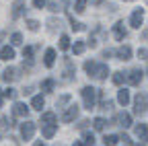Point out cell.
I'll return each instance as SVG.
<instances>
[{
  "label": "cell",
  "instance_id": "484cf974",
  "mask_svg": "<svg viewBox=\"0 0 148 146\" xmlns=\"http://www.w3.org/2000/svg\"><path fill=\"white\" fill-rule=\"evenodd\" d=\"M41 123H58V121H56V113H51V111L43 113L41 115Z\"/></svg>",
  "mask_w": 148,
  "mask_h": 146
},
{
  "label": "cell",
  "instance_id": "f546056e",
  "mask_svg": "<svg viewBox=\"0 0 148 146\" xmlns=\"http://www.w3.org/2000/svg\"><path fill=\"white\" fill-rule=\"evenodd\" d=\"M70 27H72V31H84V25L74 21V16H70Z\"/></svg>",
  "mask_w": 148,
  "mask_h": 146
},
{
  "label": "cell",
  "instance_id": "d6986e66",
  "mask_svg": "<svg viewBox=\"0 0 148 146\" xmlns=\"http://www.w3.org/2000/svg\"><path fill=\"white\" fill-rule=\"evenodd\" d=\"M56 132H58V123H43V136L51 138Z\"/></svg>",
  "mask_w": 148,
  "mask_h": 146
},
{
  "label": "cell",
  "instance_id": "e575fe53",
  "mask_svg": "<svg viewBox=\"0 0 148 146\" xmlns=\"http://www.w3.org/2000/svg\"><path fill=\"white\" fill-rule=\"evenodd\" d=\"M33 51H35V49L27 45V47L23 49V58H25V60H31V58H33Z\"/></svg>",
  "mask_w": 148,
  "mask_h": 146
},
{
  "label": "cell",
  "instance_id": "7bdbcfd3",
  "mask_svg": "<svg viewBox=\"0 0 148 146\" xmlns=\"http://www.w3.org/2000/svg\"><path fill=\"white\" fill-rule=\"evenodd\" d=\"M33 146H45V144H43V142H39V140H37V142H35Z\"/></svg>",
  "mask_w": 148,
  "mask_h": 146
},
{
  "label": "cell",
  "instance_id": "b9f144b4",
  "mask_svg": "<svg viewBox=\"0 0 148 146\" xmlns=\"http://www.w3.org/2000/svg\"><path fill=\"white\" fill-rule=\"evenodd\" d=\"M2 103H4V93L0 90V107H2Z\"/></svg>",
  "mask_w": 148,
  "mask_h": 146
},
{
  "label": "cell",
  "instance_id": "1f68e13d",
  "mask_svg": "<svg viewBox=\"0 0 148 146\" xmlns=\"http://www.w3.org/2000/svg\"><path fill=\"white\" fill-rule=\"evenodd\" d=\"M47 29H49V33H56V29H60V21L49 19V21H47Z\"/></svg>",
  "mask_w": 148,
  "mask_h": 146
},
{
  "label": "cell",
  "instance_id": "9c48e42d",
  "mask_svg": "<svg viewBox=\"0 0 148 146\" xmlns=\"http://www.w3.org/2000/svg\"><path fill=\"white\" fill-rule=\"evenodd\" d=\"M107 74H109V66L107 64H97V68H95V76L97 80H105L107 78Z\"/></svg>",
  "mask_w": 148,
  "mask_h": 146
},
{
  "label": "cell",
  "instance_id": "d6a6232c",
  "mask_svg": "<svg viewBox=\"0 0 148 146\" xmlns=\"http://www.w3.org/2000/svg\"><path fill=\"white\" fill-rule=\"evenodd\" d=\"M86 2H88V0H76V4H74V10H76V12H84Z\"/></svg>",
  "mask_w": 148,
  "mask_h": 146
},
{
  "label": "cell",
  "instance_id": "e0dca14e",
  "mask_svg": "<svg viewBox=\"0 0 148 146\" xmlns=\"http://www.w3.org/2000/svg\"><path fill=\"white\" fill-rule=\"evenodd\" d=\"M2 78H4L6 82L16 80V78H18V72H16V68H6V70H4V74H2Z\"/></svg>",
  "mask_w": 148,
  "mask_h": 146
},
{
  "label": "cell",
  "instance_id": "5bb4252c",
  "mask_svg": "<svg viewBox=\"0 0 148 146\" xmlns=\"http://www.w3.org/2000/svg\"><path fill=\"white\" fill-rule=\"evenodd\" d=\"M113 35H115V39H117V41H121L125 35H127V31H125L123 23H115V25H113Z\"/></svg>",
  "mask_w": 148,
  "mask_h": 146
},
{
  "label": "cell",
  "instance_id": "ffe728a7",
  "mask_svg": "<svg viewBox=\"0 0 148 146\" xmlns=\"http://www.w3.org/2000/svg\"><path fill=\"white\" fill-rule=\"evenodd\" d=\"M117 119H119V125L121 127H130V125H132V117H130V113H125V111H121L117 115Z\"/></svg>",
  "mask_w": 148,
  "mask_h": 146
},
{
  "label": "cell",
  "instance_id": "8d00e7d4",
  "mask_svg": "<svg viewBox=\"0 0 148 146\" xmlns=\"http://www.w3.org/2000/svg\"><path fill=\"white\" fill-rule=\"evenodd\" d=\"M27 27H29V31H37V29H39V23L33 21V19H29L27 21Z\"/></svg>",
  "mask_w": 148,
  "mask_h": 146
},
{
  "label": "cell",
  "instance_id": "7402d4cb",
  "mask_svg": "<svg viewBox=\"0 0 148 146\" xmlns=\"http://www.w3.org/2000/svg\"><path fill=\"white\" fill-rule=\"evenodd\" d=\"M74 76V64H72V60L70 58H66V70H64V78L66 80H70Z\"/></svg>",
  "mask_w": 148,
  "mask_h": 146
},
{
  "label": "cell",
  "instance_id": "74e56055",
  "mask_svg": "<svg viewBox=\"0 0 148 146\" xmlns=\"http://www.w3.org/2000/svg\"><path fill=\"white\" fill-rule=\"evenodd\" d=\"M4 97H6V99H14V97H16V90H14V88H10V86H8V88H6V90H4Z\"/></svg>",
  "mask_w": 148,
  "mask_h": 146
},
{
  "label": "cell",
  "instance_id": "4316f807",
  "mask_svg": "<svg viewBox=\"0 0 148 146\" xmlns=\"http://www.w3.org/2000/svg\"><path fill=\"white\" fill-rule=\"evenodd\" d=\"M103 142H105V146H115V144L119 142V138H117L115 134H109V136L103 138Z\"/></svg>",
  "mask_w": 148,
  "mask_h": 146
},
{
  "label": "cell",
  "instance_id": "ab89813d",
  "mask_svg": "<svg viewBox=\"0 0 148 146\" xmlns=\"http://www.w3.org/2000/svg\"><path fill=\"white\" fill-rule=\"evenodd\" d=\"M33 6L35 8H43L45 6V0H33Z\"/></svg>",
  "mask_w": 148,
  "mask_h": 146
},
{
  "label": "cell",
  "instance_id": "f1b7e54d",
  "mask_svg": "<svg viewBox=\"0 0 148 146\" xmlns=\"http://www.w3.org/2000/svg\"><path fill=\"white\" fill-rule=\"evenodd\" d=\"M68 47H70V37H68V35H62V37H60V49L66 51Z\"/></svg>",
  "mask_w": 148,
  "mask_h": 146
},
{
  "label": "cell",
  "instance_id": "ba28073f",
  "mask_svg": "<svg viewBox=\"0 0 148 146\" xmlns=\"http://www.w3.org/2000/svg\"><path fill=\"white\" fill-rule=\"evenodd\" d=\"M146 111V97L144 95H138L136 99H134V113H144Z\"/></svg>",
  "mask_w": 148,
  "mask_h": 146
},
{
  "label": "cell",
  "instance_id": "44dd1931",
  "mask_svg": "<svg viewBox=\"0 0 148 146\" xmlns=\"http://www.w3.org/2000/svg\"><path fill=\"white\" fill-rule=\"evenodd\" d=\"M47 8H49L51 12H60V10H64V4H62V0H49V2H47Z\"/></svg>",
  "mask_w": 148,
  "mask_h": 146
},
{
  "label": "cell",
  "instance_id": "ac0fdd59",
  "mask_svg": "<svg viewBox=\"0 0 148 146\" xmlns=\"http://www.w3.org/2000/svg\"><path fill=\"white\" fill-rule=\"evenodd\" d=\"M117 101H119V105H127L130 103V90L127 88H119V93H117Z\"/></svg>",
  "mask_w": 148,
  "mask_h": 146
},
{
  "label": "cell",
  "instance_id": "83f0119b",
  "mask_svg": "<svg viewBox=\"0 0 148 146\" xmlns=\"http://www.w3.org/2000/svg\"><path fill=\"white\" fill-rule=\"evenodd\" d=\"M95 68H97V64H95V62H90V60H86V62H84V72H86L88 76L95 74Z\"/></svg>",
  "mask_w": 148,
  "mask_h": 146
},
{
  "label": "cell",
  "instance_id": "4fadbf2b",
  "mask_svg": "<svg viewBox=\"0 0 148 146\" xmlns=\"http://www.w3.org/2000/svg\"><path fill=\"white\" fill-rule=\"evenodd\" d=\"M134 132H136V136H138L142 142H148V127H146V123H138Z\"/></svg>",
  "mask_w": 148,
  "mask_h": 146
},
{
  "label": "cell",
  "instance_id": "f35d334b",
  "mask_svg": "<svg viewBox=\"0 0 148 146\" xmlns=\"http://www.w3.org/2000/svg\"><path fill=\"white\" fill-rule=\"evenodd\" d=\"M138 56H140L142 60H148V49H146V47H140V49H138Z\"/></svg>",
  "mask_w": 148,
  "mask_h": 146
},
{
  "label": "cell",
  "instance_id": "9a60e30c",
  "mask_svg": "<svg viewBox=\"0 0 148 146\" xmlns=\"http://www.w3.org/2000/svg\"><path fill=\"white\" fill-rule=\"evenodd\" d=\"M53 62H56V49H53V47H49V49H45L43 64H45L47 68H51V66H53Z\"/></svg>",
  "mask_w": 148,
  "mask_h": 146
},
{
  "label": "cell",
  "instance_id": "ee69618b",
  "mask_svg": "<svg viewBox=\"0 0 148 146\" xmlns=\"http://www.w3.org/2000/svg\"><path fill=\"white\" fill-rule=\"evenodd\" d=\"M74 146H84V144L82 142H74Z\"/></svg>",
  "mask_w": 148,
  "mask_h": 146
},
{
  "label": "cell",
  "instance_id": "cb8c5ba5",
  "mask_svg": "<svg viewBox=\"0 0 148 146\" xmlns=\"http://www.w3.org/2000/svg\"><path fill=\"white\" fill-rule=\"evenodd\" d=\"M105 123H107V121H105L103 117H95V119H92V127H95V130H97V132H101V130H105Z\"/></svg>",
  "mask_w": 148,
  "mask_h": 146
},
{
  "label": "cell",
  "instance_id": "603a6c76",
  "mask_svg": "<svg viewBox=\"0 0 148 146\" xmlns=\"http://www.w3.org/2000/svg\"><path fill=\"white\" fill-rule=\"evenodd\" d=\"M53 78H47V80H43L41 82V90H43V93H51V90H53Z\"/></svg>",
  "mask_w": 148,
  "mask_h": 146
},
{
  "label": "cell",
  "instance_id": "5b68a950",
  "mask_svg": "<svg viewBox=\"0 0 148 146\" xmlns=\"http://www.w3.org/2000/svg\"><path fill=\"white\" fill-rule=\"evenodd\" d=\"M76 117H78V107H76V105H70V107L66 109V111L62 113V121H66V123L74 121Z\"/></svg>",
  "mask_w": 148,
  "mask_h": 146
},
{
  "label": "cell",
  "instance_id": "277c9868",
  "mask_svg": "<svg viewBox=\"0 0 148 146\" xmlns=\"http://www.w3.org/2000/svg\"><path fill=\"white\" fill-rule=\"evenodd\" d=\"M33 134H35V123H33V121H25V123L21 125V136H23V140H31Z\"/></svg>",
  "mask_w": 148,
  "mask_h": 146
},
{
  "label": "cell",
  "instance_id": "d590c367",
  "mask_svg": "<svg viewBox=\"0 0 148 146\" xmlns=\"http://www.w3.org/2000/svg\"><path fill=\"white\" fill-rule=\"evenodd\" d=\"M84 144H86V146H92V144H95V136H92L90 132L84 134Z\"/></svg>",
  "mask_w": 148,
  "mask_h": 146
},
{
  "label": "cell",
  "instance_id": "3957f363",
  "mask_svg": "<svg viewBox=\"0 0 148 146\" xmlns=\"http://www.w3.org/2000/svg\"><path fill=\"white\" fill-rule=\"evenodd\" d=\"M142 21H144V10H142V8L134 10L132 16H130V25H132L134 29H140V27H142Z\"/></svg>",
  "mask_w": 148,
  "mask_h": 146
},
{
  "label": "cell",
  "instance_id": "6da1fadb",
  "mask_svg": "<svg viewBox=\"0 0 148 146\" xmlns=\"http://www.w3.org/2000/svg\"><path fill=\"white\" fill-rule=\"evenodd\" d=\"M82 103H84V109H95V105H97V88H92V86H84L82 90Z\"/></svg>",
  "mask_w": 148,
  "mask_h": 146
},
{
  "label": "cell",
  "instance_id": "7a4b0ae2",
  "mask_svg": "<svg viewBox=\"0 0 148 146\" xmlns=\"http://www.w3.org/2000/svg\"><path fill=\"white\" fill-rule=\"evenodd\" d=\"M12 125H14V123H12V119H10L8 115H2V117H0V140H2V138L10 132Z\"/></svg>",
  "mask_w": 148,
  "mask_h": 146
},
{
  "label": "cell",
  "instance_id": "4dcf8cb0",
  "mask_svg": "<svg viewBox=\"0 0 148 146\" xmlns=\"http://www.w3.org/2000/svg\"><path fill=\"white\" fill-rule=\"evenodd\" d=\"M123 80H125V74L123 72H113V82L119 86V84H123Z\"/></svg>",
  "mask_w": 148,
  "mask_h": 146
},
{
  "label": "cell",
  "instance_id": "60d3db41",
  "mask_svg": "<svg viewBox=\"0 0 148 146\" xmlns=\"http://www.w3.org/2000/svg\"><path fill=\"white\" fill-rule=\"evenodd\" d=\"M70 101V95H64V97H60V101H58V105H66Z\"/></svg>",
  "mask_w": 148,
  "mask_h": 146
},
{
  "label": "cell",
  "instance_id": "836d02e7",
  "mask_svg": "<svg viewBox=\"0 0 148 146\" xmlns=\"http://www.w3.org/2000/svg\"><path fill=\"white\" fill-rule=\"evenodd\" d=\"M10 43H12V45H21V43H23V35H21V33H12Z\"/></svg>",
  "mask_w": 148,
  "mask_h": 146
},
{
  "label": "cell",
  "instance_id": "d4e9b609",
  "mask_svg": "<svg viewBox=\"0 0 148 146\" xmlns=\"http://www.w3.org/2000/svg\"><path fill=\"white\" fill-rule=\"evenodd\" d=\"M84 47H86V43H84V41H74V45H72V51L76 53V56H80V53L84 51Z\"/></svg>",
  "mask_w": 148,
  "mask_h": 146
},
{
  "label": "cell",
  "instance_id": "8fae6325",
  "mask_svg": "<svg viewBox=\"0 0 148 146\" xmlns=\"http://www.w3.org/2000/svg\"><path fill=\"white\" fill-rule=\"evenodd\" d=\"M23 10H25V0H14L10 16H12V19H18V16H21V12H23Z\"/></svg>",
  "mask_w": 148,
  "mask_h": 146
},
{
  "label": "cell",
  "instance_id": "52a82bcc",
  "mask_svg": "<svg viewBox=\"0 0 148 146\" xmlns=\"http://www.w3.org/2000/svg\"><path fill=\"white\" fill-rule=\"evenodd\" d=\"M113 53L117 56V60H123V62H127L130 58H132V49H130V45H121V47H117Z\"/></svg>",
  "mask_w": 148,
  "mask_h": 146
},
{
  "label": "cell",
  "instance_id": "7c38bea8",
  "mask_svg": "<svg viewBox=\"0 0 148 146\" xmlns=\"http://www.w3.org/2000/svg\"><path fill=\"white\" fill-rule=\"evenodd\" d=\"M12 58H14V49H12V45H4L2 49H0V60L10 62Z\"/></svg>",
  "mask_w": 148,
  "mask_h": 146
},
{
  "label": "cell",
  "instance_id": "30bf717a",
  "mask_svg": "<svg viewBox=\"0 0 148 146\" xmlns=\"http://www.w3.org/2000/svg\"><path fill=\"white\" fill-rule=\"evenodd\" d=\"M125 80L132 84V86H138V84L142 82V72H140V70H132V72L125 76Z\"/></svg>",
  "mask_w": 148,
  "mask_h": 146
},
{
  "label": "cell",
  "instance_id": "8992f818",
  "mask_svg": "<svg viewBox=\"0 0 148 146\" xmlns=\"http://www.w3.org/2000/svg\"><path fill=\"white\" fill-rule=\"evenodd\" d=\"M12 115L14 117H27L29 115V107L25 103H14L12 105Z\"/></svg>",
  "mask_w": 148,
  "mask_h": 146
},
{
  "label": "cell",
  "instance_id": "2e32d148",
  "mask_svg": "<svg viewBox=\"0 0 148 146\" xmlns=\"http://www.w3.org/2000/svg\"><path fill=\"white\" fill-rule=\"evenodd\" d=\"M45 105V99H43V95H35L33 99H31V109H37V111H41V107Z\"/></svg>",
  "mask_w": 148,
  "mask_h": 146
}]
</instances>
